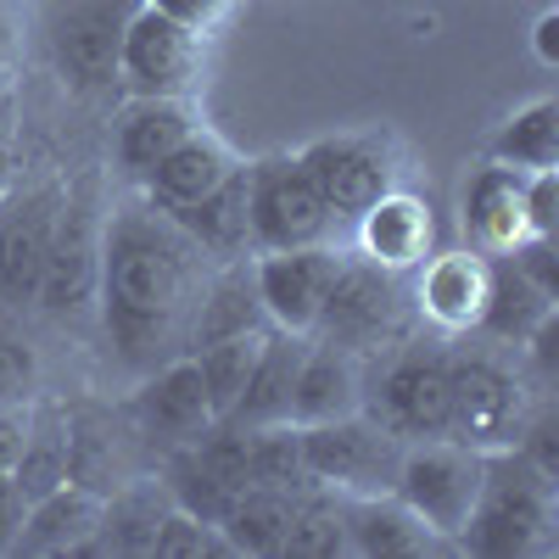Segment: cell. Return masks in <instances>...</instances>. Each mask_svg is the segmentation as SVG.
Wrapping results in <instances>:
<instances>
[{
    "mask_svg": "<svg viewBox=\"0 0 559 559\" xmlns=\"http://www.w3.org/2000/svg\"><path fill=\"white\" fill-rule=\"evenodd\" d=\"M207 263L213 258L174 224V213L146 197L107 218L96 302L123 364L157 369L174 353H191V319L213 274Z\"/></svg>",
    "mask_w": 559,
    "mask_h": 559,
    "instance_id": "1",
    "label": "cell"
},
{
    "mask_svg": "<svg viewBox=\"0 0 559 559\" xmlns=\"http://www.w3.org/2000/svg\"><path fill=\"white\" fill-rule=\"evenodd\" d=\"M559 481L521 453L503 448L487 453V481L471 509V521L459 532L464 554H487V559H537L559 548Z\"/></svg>",
    "mask_w": 559,
    "mask_h": 559,
    "instance_id": "2",
    "label": "cell"
},
{
    "mask_svg": "<svg viewBox=\"0 0 559 559\" xmlns=\"http://www.w3.org/2000/svg\"><path fill=\"white\" fill-rule=\"evenodd\" d=\"M448 392H453V431L481 453L521 448L532 426V386L498 347H459L448 353Z\"/></svg>",
    "mask_w": 559,
    "mask_h": 559,
    "instance_id": "3",
    "label": "cell"
},
{
    "mask_svg": "<svg viewBox=\"0 0 559 559\" xmlns=\"http://www.w3.org/2000/svg\"><path fill=\"white\" fill-rule=\"evenodd\" d=\"M364 414H376L403 442L448 437L453 431V392H448V353L431 342H397L364 369Z\"/></svg>",
    "mask_w": 559,
    "mask_h": 559,
    "instance_id": "4",
    "label": "cell"
},
{
    "mask_svg": "<svg viewBox=\"0 0 559 559\" xmlns=\"http://www.w3.org/2000/svg\"><path fill=\"white\" fill-rule=\"evenodd\" d=\"M408 319H414V297L403 286V274L376 269L364 258H342V274H336L331 297H324L313 336L336 342V347H347L369 364L408 336Z\"/></svg>",
    "mask_w": 559,
    "mask_h": 559,
    "instance_id": "5",
    "label": "cell"
},
{
    "mask_svg": "<svg viewBox=\"0 0 559 559\" xmlns=\"http://www.w3.org/2000/svg\"><path fill=\"white\" fill-rule=\"evenodd\" d=\"M481 481H487V453L459 442V437H419L403 448V464H397V498L426 521L448 548H459V532L471 521V509L481 498Z\"/></svg>",
    "mask_w": 559,
    "mask_h": 559,
    "instance_id": "6",
    "label": "cell"
},
{
    "mask_svg": "<svg viewBox=\"0 0 559 559\" xmlns=\"http://www.w3.org/2000/svg\"><path fill=\"white\" fill-rule=\"evenodd\" d=\"M302 431V464L313 487H331L342 498H376L397 487V464H403V437L386 431L376 414H342V419H319Z\"/></svg>",
    "mask_w": 559,
    "mask_h": 559,
    "instance_id": "7",
    "label": "cell"
},
{
    "mask_svg": "<svg viewBox=\"0 0 559 559\" xmlns=\"http://www.w3.org/2000/svg\"><path fill=\"white\" fill-rule=\"evenodd\" d=\"M247 213H252V252L324 247L336 236V213L324 207L319 185L297 157L247 163Z\"/></svg>",
    "mask_w": 559,
    "mask_h": 559,
    "instance_id": "8",
    "label": "cell"
},
{
    "mask_svg": "<svg viewBox=\"0 0 559 559\" xmlns=\"http://www.w3.org/2000/svg\"><path fill=\"white\" fill-rule=\"evenodd\" d=\"M202 34L174 23L168 12L146 7L140 0V12L123 34V57H118V84L129 96H168V102H185L202 79Z\"/></svg>",
    "mask_w": 559,
    "mask_h": 559,
    "instance_id": "9",
    "label": "cell"
},
{
    "mask_svg": "<svg viewBox=\"0 0 559 559\" xmlns=\"http://www.w3.org/2000/svg\"><path fill=\"white\" fill-rule=\"evenodd\" d=\"M336 274H342V252L331 241L324 247H292V252H252V286H258L269 331L313 336Z\"/></svg>",
    "mask_w": 559,
    "mask_h": 559,
    "instance_id": "10",
    "label": "cell"
},
{
    "mask_svg": "<svg viewBox=\"0 0 559 559\" xmlns=\"http://www.w3.org/2000/svg\"><path fill=\"white\" fill-rule=\"evenodd\" d=\"M123 414H129V426L140 431V442H152L163 453L191 448L197 437H207L218 426L191 353H174L157 369H146V381H140V392L123 403Z\"/></svg>",
    "mask_w": 559,
    "mask_h": 559,
    "instance_id": "11",
    "label": "cell"
},
{
    "mask_svg": "<svg viewBox=\"0 0 559 559\" xmlns=\"http://www.w3.org/2000/svg\"><path fill=\"white\" fill-rule=\"evenodd\" d=\"M297 163L319 185V197L336 213V224H353L369 202H381L397 185L392 152L376 134H324V140H313V146L297 152Z\"/></svg>",
    "mask_w": 559,
    "mask_h": 559,
    "instance_id": "12",
    "label": "cell"
},
{
    "mask_svg": "<svg viewBox=\"0 0 559 559\" xmlns=\"http://www.w3.org/2000/svg\"><path fill=\"white\" fill-rule=\"evenodd\" d=\"M140 12V0H73L57 17V68L73 90L118 84L123 34Z\"/></svg>",
    "mask_w": 559,
    "mask_h": 559,
    "instance_id": "13",
    "label": "cell"
},
{
    "mask_svg": "<svg viewBox=\"0 0 559 559\" xmlns=\"http://www.w3.org/2000/svg\"><path fill=\"white\" fill-rule=\"evenodd\" d=\"M96 280H102V229L84 202H62L34 302L45 313H79L84 302H96Z\"/></svg>",
    "mask_w": 559,
    "mask_h": 559,
    "instance_id": "14",
    "label": "cell"
},
{
    "mask_svg": "<svg viewBox=\"0 0 559 559\" xmlns=\"http://www.w3.org/2000/svg\"><path fill=\"white\" fill-rule=\"evenodd\" d=\"M487 269L492 258L459 247V252H431L426 263L414 269V313L431 319L442 336H464L476 331L481 302H487Z\"/></svg>",
    "mask_w": 559,
    "mask_h": 559,
    "instance_id": "15",
    "label": "cell"
},
{
    "mask_svg": "<svg viewBox=\"0 0 559 559\" xmlns=\"http://www.w3.org/2000/svg\"><path fill=\"white\" fill-rule=\"evenodd\" d=\"M96 532H102V492H90L79 481H62V487L39 492L23 509V526H17L12 554L84 559V554H96Z\"/></svg>",
    "mask_w": 559,
    "mask_h": 559,
    "instance_id": "16",
    "label": "cell"
},
{
    "mask_svg": "<svg viewBox=\"0 0 559 559\" xmlns=\"http://www.w3.org/2000/svg\"><path fill=\"white\" fill-rule=\"evenodd\" d=\"M459 224H464V247L481 252V258H503L521 241H532V229H526V174L503 168V163L476 168L471 185H464Z\"/></svg>",
    "mask_w": 559,
    "mask_h": 559,
    "instance_id": "17",
    "label": "cell"
},
{
    "mask_svg": "<svg viewBox=\"0 0 559 559\" xmlns=\"http://www.w3.org/2000/svg\"><path fill=\"white\" fill-rule=\"evenodd\" d=\"M358 258L376 263V269H392V274H414L419 263H426L437 252V224H431V207L408 197V191H392L381 202H369L358 218Z\"/></svg>",
    "mask_w": 559,
    "mask_h": 559,
    "instance_id": "18",
    "label": "cell"
},
{
    "mask_svg": "<svg viewBox=\"0 0 559 559\" xmlns=\"http://www.w3.org/2000/svg\"><path fill=\"white\" fill-rule=\"evenodd\" d=\"M134 448H140V431L129 426V414L118 426L107 408H68V481L102 492V498L129 487L140 476Z\"/></svg>",
    "mask_w": 559,
    "mask_h": 559,
    "instance_id": "19",
    "label": "cell"
},
{
    "mask_svg": "<svg viewBox=\"0 0 559 559\" xmlns=\"http://www.w3.org/2000/svg\"><path fill=\"white\" fill-rule=\"evenodd\" d=\"M62 191H28L17 207L0 213V302H34L39 269L57 236Z\"/></svg>",
    "mask_w": 559,
    "mask_h": 559,
    "instance_id": "20",
    "label": "cell"
},
{
    "mask_svg": "<svg viewBox=\"0 0 559 559\" xmlns=\"http://www.w3.org/2000/svg\"><path fill=\"white\" fill-rule=\"evenodd\" d=\"M364 408V358L308 336L297 392H292V426H319V419H342Z\"/></svg>",
    "mask_w": 559,
    "mask_h": 559,
    "instance_id": "21",
    "label": "cell"
},
{
    "mask_svg": "<svg viewBox=\"0 0 559 559\" xmlns=\"http://www.w3.org/2000/svg\"><path fill=\"white\" fill-rule=\"evenodd\" d=\"M448 548L397 492L347 498V559H419Z\"/></svg>",
    "mask_w": 559,
    "mask_h": 559,
    "instance_id": "22",
    "label": "cell"
},
{
    "mask_svg": "<svg viewBox=\"0 0 559 559\" xmlns=\"http://www.w3.org/2000/svg\"><path fill=\"white\" fill-rule=\"evenodd\" d=\"M554 319H559V297L537 292L509 258H492V269H487V302H481V319H476V336H487V342H498V347H526L532 336L548 331Z\"/></svg>",
    "mask_w": 559,
    "mask_h": 559,
    "instance_id": "23",
    "label": "cell"
},
{
    "mask_svg": "<svg viewBox=\"0 0 559 559\" xmlns=\"http://www.w3.org/2000/svg\"><path fill=\"white\" fill-rule=\"evenodd\" d=\"M174 224L191 236L213 263H236V258H252V213H247V163L229 168L213 191L191 207H179Z\"/></svg>",
    "mask_w": 559,
    "mask_h": 559,
    "instance_id": "24",
    "label": "cell"
},
{
    "mask_svg": "<svg viewBox=\"0 0 559 559\" xmlns=\"http://www.w3.org/2000/svg\"><path fill=\"white\" fill-rule=\"evenodd\" d=\"M236 168V152L224 146L218 134H207V129H191L179 140V146L140 179L146 185V202L152 207H163V213H179V207H191V202H202L213 185Z\"/></svg>",
    "mask_w": 559,
    "mask_h": 559,
    "instance_id": "25",
    "label": "cell"
},
{
    "mask_svg": "<svg viewBox=\"0 0 559 559\" xmlns=\"http://www.w3.org/2000/svg\"><path fill=\"white\" fill-rule=\"evenodd\" d=\"M191 112H185V102H168V96H134L112 129V157L129 179H146L185 134H191Z\"/></svg>",
    "mask_w": 559,
    "mask_h": 559,
    "instance_id": "26",
    "label": "cell"
},
{
    "mask_svg": "<svg viewBox=\"0 0 559 559\" xmlns=\"http://www.w3.org/2000/svg\"><path fill=\"white\" fill-rule=\"evenodd\" d=\"M302 353H308V336L269 331L263 358H258L252 381H247V392H241L236 414H229L224 426H241V431H258V426H286V419H292V392H297Z\"/></svg>",
    "mask_w": 559,
    "mask_h": 559,
    "instance_id": "27",
    "label": "cell"
},
{
    "mask_svg": "<svg viewBox=\"0 0 559 559\" xmlns=\"http://www.w3.org/2000/svg\"><path fill=\"white\" fill-rule=\"evenodd\" d=\"M174 509L163 481H129L118 492L102 498V532H96V554H129V559H152V537L163 526V515Z\"/></svg>",
    "mask_w": 559,
    "mask_h": 559,
    "instance_id": "28",
    "label": "cell"
},
{
    "mask_svg": "<svg viewBox=\"0 0 559 559\" xmlns=\"http://www.w3.org/2000/svg\"><path fill=\"white\" fill-rule=\"evenodd\" d=\"M258 324H269V319H263V302H258V286H252V258L213 263L202 302H197V319H191V347L236 336V331H258Z\"/></svg>",
    "mask_w": 559,
    "mask_h": 559,
    "instance_id": "29",
    "label": "cell"
},
{
    "mask_svg": "<svg viewBox=\"0 0 559 559\" xmlns=\"http://www.w3.org/2000/svg\"><path fill=\"white\" fill-rule=\"evenodd\" d=\"M292 498L297 492H274V487H241L236 503L224 509L218 537L229 554H247V559H280V543H286L292 526Z\"/></svg>",
    "mask_w": 559,
    "mask_h": 559,
    "instance_id": "30",
    "label": "cell"
},
{
    "mask_svg": "<svg viewBox=\"0 0 559 559\" xmlns=\"http://www.w3.org/2000/svg\"><path fill=\"white\" fill-rule=\"evenodd\" d=\"M487 163H503V168H515V174L559 168V102L554 96H537L521 112H509L503 129L492 134V146H487Z\"/></svg>",
    "mask_w": 559,
    "mask_h": 559,
    "instance_id": "31",
    "label": "cell"
},
{
    "mask_svg": "<svg viewBox=\"0 0 559 559\" xmlns=\"http://www.w3.org/2000/svg\"><path fill=\"white\" fill-rule=\"evenodd\" d=\"M263 342H269V324L191 347L197 376H202V392H207V403H213L218 419L236 414V403H241V392H247V381H252V369H258V358H263Z\"/></svg>",
    "mask_w": 559,
    "mask_h": 559,
    "instance_id": "32",
    "label": "cell"
},
{
    "mask_svg": "<svg viewBox=\"0 0 559 559\" xmlns=\"http://www.w3.org/2000/svg\"><path fill=\"white\" fill-rule=\"evenodd\" d=\"M280 559H347V498L331 487H302L292 498V526Z\"/></svg>",
    "mask_w": 559,
    "mask_h": 559,
    "instance_id": "33",
    "label": "cell"
},
{
    "mask_svg": "<svg viewBox=\"0 0 559 559\" xmlns=\"http://www.w3.org/2000/svg\"><path fill=\"white\" fill-rule=\"evenodd\" d=\"M68 481V408L28 403L23 414V448H17V487L34 503L39 492H51Z\"/></svg>",
    "mask_w": 559,
    "mask_h": 559,
    "instance_id": "34",
    "label": "cell"
},
{
    "mask_svg": "<svg viewBox=\"0 0 559 559\" xmlns=\"http://www.w3.org/2000/svg\"><path fill=\"white\" fill-rule=\"evenodd\" d=\"M247 464H252V487L274 492H302L308 487V464H302V431L292 426H258L247 431Z\"/></svg>",
    "mask_w": 559,
    "mask_h": 559,
    "instance_id": "35",
    "label": "cell"
},
{
    "mask_svg": "<svg viewBox=\"0 0 559 559\" xmlns=\"http://www.w3.org/2000/svg\"><path fill=\"white\" fill-rule=\"evenodd\" d=\"M218 554H229L218 526L185 515V509H168L157 537H152V559H218Z\"/></svg>",
    "mask_w": 559,
    "mask_h": 559,
    "instance_id": "36",
    "label": "cell"
},
{
    "mask_svg": "<svg viewBox=\"0 0 559 559\" xmlns=\"http://www.w3.org/2000/svg\"><path fill=\"white\" fill-rule=\"evenodd\" d=\"M39 392V358L23 336L0 331V408H28Z\"/></svg>",
    "mask_w": 559,
    "mask_h": 559,
    "instance_id": "37",
    "label": "cell"
},
{
    "mask_svg": "<svg viewBox=\"0 0 559 559\" xmlns=\"http://www.w3.org/2000/svg\"><path fill=\"white\" fill-rule=\"evenodd\" d=\"M526 229L543 241L559 236V168L526 174Z\"/></svg>",
    "mask_w": 559,
    "mask_h": 559,
    "instance_id": "38",
    "label": "cell"
},
{
    "mask_svg": "<svg viewBox=\"0 0 559 559\" xmlns=\"http://www.w3.org/2000/svg\"><path fill=\"white\" fill-rule=\"evenodd\" d=\"M146 7H157V12H168L174 23H185V28H197L202 39L236 12V0H146Z\"/></svg>",
    "mask_w": 559,
    "mask_h": 559,
    "instance_id": "39",
    "label": "cell"
},
{
    "mask_svg": "<svg viewBox=\"0 0 559 559\" xmlns=\"http://www.w3.org/2000/svg\"><path fill=\"white\" fill-rule=\"evenodd\" d=\"M23 509H28V498H23L17 476H0V554H12L17 526H23Z\"/></svg>",
    "mask_w": 559,
    "mask_h": 559,
    "instance_id": "40",
    "label": "cell"
},
{
    "mask_svg": "<svg viewBox=\"0 0 559 559\" xmlns=\"http://www.w3.org/2000/svg\"><path fill=\"white\" fill-rule=\"evenodd\" d=\"M554 34H559V12H543V23H537V57H543V68H559V45H554Z\"/></svg>",
    "mask_w": 559,
    "mask_h": 559,
    "instance_id": "41",
    "label": "cell"
},
{
    "mask_svg": "<svg viewBox=\"0 0 559 559\" xmlns=\"http://www.w3.org/2000/svg\"><path fill=\"white\" fill-rule=\"evenodd\" d=\"M12 191V123H7V107H0V202Z\"/></svg>",
    "mask_w": 559,
    "mask_h": 559,
    "instance_id": "42",
    "label": "cell"
},
{
    "mask_svg": "<svg viewBox=\"0 0 559 559\" xmlns=\"http://www.w3.org/2000/svg\"><path fill=\"white\" fill-rule=\"evenodd\" d=\"M7 68H12V28L0 17V90H7Z\"/></svg>",
    "mask_w": 559,
    "mask_h": 559,
    "instance_id": "43",
    "label": "cell"
}]
</instances>
